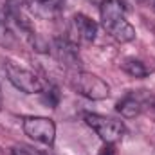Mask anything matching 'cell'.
Wrapping results in <instances>:
<instances>
[{"label":"cell","mask_w":155,"mask_h":155,"mask_svg":"<svg viewBox=\"0 0 155 155\" xmlns=\"http://www.w3.org/2000/svg\"><path fill=\"white\" fill-rule=\"evenodd\" d=\"M101 24L105 31L114 40L121 43H128L135 40V29L126 20V4L123 0H105L99 7Z\"/></svg>","instance_id":"cell-1"},{"label":"cell","mask_w":155,"mask_h":155,"mask_svg":"<svg viewBox=\"0 0 155 155\" xmlns=\"http://www.w3.org/2000/svg\"><path fill=\"white\" fill-rule=\"evenodd\" d=\"M72 87L83 97L92 101H101L110 96V85L92 72H83V71L76 72L72 78Z\"/></svg>","instance_id":"cell-2"},{"label":"cell","mask_w":155,"mask_h":155,"mask_svg":"<svg viewBox=\"0 0 155 155\" xmlns=\"http://www.w3.org/2000/svg\"><path fill=\"white\" fill-rule=\"evenodd\" d=\"M4 71H5L7 79L11 81V85L16 87L24 94H41V90L45 87V83L35 72H31L29 69H24L13 61H5Z\"/></svg>","instance_id":"cell-3"},{"label":"cell","mask_w":155,"mask_h":155,"mask_svg":"<svg viewBox=\"0 0 155 155\" xmlns=\"http://www.w3.org/2000/svg\"><path fill=\"white\" fill-rule=\"evenodd\" d=\"M85 123L99 135V139L107 144H114L123 139L126 128L121 121L114 117H105L99 114H85Z\"/></svg>","instance_id":"cell-4"},{"label":"cell","mask_w":155,"mask_h":155,"mask_svg":"<svg viewBox=\"0 0 155 155\" xmlns=\"http://www.w3.org/2000/svg\"><path fill=\"white\" fill-rule=\"evenodd\" d=\"M22 128H24V134L29 139H33L35 143L45 144V146H52L54 144L56 124H54L52 119H49V117H38V116L24 117Z\"/></svg>","instance_id":"cell-5"},{"label":"cell","mask_w":155,"mask_h":155,"mask_svg":"<svg viewBox=\"0 0 155 155\" xmlns=\"http://www.w3.org/2000/svg\"><path fill=\"white\" fill-rule=\"evenodd\" d=\"M69 40L74 45H90L94 43L96 35H97V24L88 18L87 15L78 13L72 16L71 25H69Z\"/></svg>","instance_id":"cell-6"},{"label":"cell","mask_w":155,"mask_h":155,"mask_svg":"<svg viewBox=\"0 0 155 155\" xmlns=\"http://www.w3.org/2000/svg\"><path fill=\"white\" fill-rule=\"evenodd\" d=\"M78 45H74L71 40H56L54 41V52L58 56L60 61H63L65 65H71V67H76L79 63V58H78Z\"/></svg>","instance_id":"cell-7"},{"label":"cell","mask_w":155,"mask_h":155,"mask_svg":"<svg viewBox=\"0 0 155 155\" xmlns=\"http://www.w3.org/2000/svg\"><path fill=\"white\" fill-rule=\"evenodd\" d=\"M116 110L121 114L123 117H126V119H132V117L139 116L141 114V110H143V103L135 97V96H124L119 103H117Z\"/></svg>","instance_id":"cell-8"},{"label":"cell","mask_w":155,"mask_h":155,"mask_svg":"<svg viewBox=\"0 0 155 155\" xmlns=\"http://www.w3.org/2000/svg\"><path fill=\"white\" fill-rule=\"evenodd\" d=\"M121 69L128 74V76L132 78H137V79H141V78H146L148 76V67L141 61V60H135V58H126L123 63H121Z\"/></svg>","instance_id":"cell-9"},{"label":"cell","mask_w":155,"mask_h":155,"mask_svg":"<svg viewBox=\"0 0 155 155\" xmlns=\"http://www.w3.org/2000/svg\"><path fill=\"white\" fill-rule=\"evenodd\" d=\"M31 4L36 7L40 15L47 16V15H52L54 11H58V7L61 5V0H33Z\"/></svg>","instance_id":"cell-10"},{"label":"cell","mask_w":155,"mask_h":155,"mask_svg":"<svg viewBox=\"0 0 155 155\" xmlns=\"http://www.w3.org/2000/svg\"><path fill=\"white\" fill-rule=\"evenodd\" d=\"M41 99H43V103H45L47 107L54 108V107L58 105V101H60V92H58V88L45 83V87H43V90H41Z\"/></svg>","instance_id":"cell-11"},{"label":"cell","mask_w":155,"mask_h":155,"mask_svg":"<svg viewBox=\"0 0 155 155\" xmlns=\"http://www.w3.org/2000/svg\"><path fill=\"white\" fill-rule=\"evenodd\" d=\"M97 155H117V152H116V148H114V144H107L105 143V146L99 150Z\"/></svg>","instance_id":"cell-12"},{"label":"cell","mask_w":155,"mask_h":155,"mask_svg":"<svg viewBox=\"0 0 155 155\" xmlns=\"http://www.w3.org/2000/svg\"><path fill=\"white\" fill-rule=\"evenodd\" d=\"M11 155H40V153H33V152H29L27 148H15Z\"/></svg>","instance_id":"cell-13"},{"label":"cell","mask_w":155,"mask_h":155,"mask_svg":"<svg viewBox=\"0 0 155 155\" xmlns=\"http://www.w3.org/2000/svg\"><path fill=\"white\" fill-rule=\"evenodd\" d=\"M5 33H7V27H5V24H4V18H2V15H0V41L5 38Z\"/></svg>","instance_id":"cell-14"},{"label":"cell","mask_w":155,"mask_h":155,"mask_svg":"<svg viewBox=\"0 0 155 155\" xmlns=\"http://www.w3.org/2000/svg\"><path fill=\"white\" fill-rule=\"evenodd\" d=\"M33 0H9V4L11 5H16V7H20V5H25V4H31Z\"/></svg>","instance_id":"cell-15"},{"label":"cell","mask_w":155,"mask_h":155,"mask_svg":"<svg viewBox=\"0 0 155 155\" xmlns=\"http://www.w3.org/2000/svg\"><path fill=\"white\" fill-rule=\"evenodd\" d=\"M153 155H155V152H153Z\"/></svg>","instance_id":"cell-16"}]
</instances>
